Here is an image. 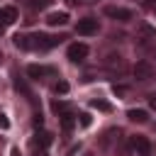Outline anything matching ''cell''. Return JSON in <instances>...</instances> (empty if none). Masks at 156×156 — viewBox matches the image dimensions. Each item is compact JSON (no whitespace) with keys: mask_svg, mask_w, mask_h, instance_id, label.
Instances as JSON below:
<instances>
[{"mask_svg":"<svg viewBox=\"0 0 156 156\" xmlns=\"http://www.w3.org/2000/svg\"><path fill=\"white\" fill-rule=\"evenodd\" d=\"M66 37H49V34H15V46L22 51H46L56 44H61Z\"/></svg>","mask_w":156,"mask_h":156,"instance_id":"1","label":"cell"},{"mask_svg":"<svg viewBox=\"0 0 156 156\" xmlns=\"http://www.w3.org/2000/svg\"><path fill=\"white\" fill-rule=\"evenodd\" d=\"M127 156H154V144L146 136H141V134L129 136V141H127Z\"/></svg>","mask_w":156,"mask_h":156,"instance_id":"2","label":"cell"},{"mask_svg":"<svg viewBox=\"0 0 156 156\" xmlns=\"http://www.w3.org/2000/svg\"><path fill=\"white\" fill-rule=\"evenodd\" d=\"M139 46L146 51L149 58L156 61V29L151 24H141L139 27Z\"/></svg>","mask_w":156,"mask_h":156,"instance_id":"3","label":"cell"},{"mask_svg":"<svg viewBox=\"0 0 156 156\" xmlns=\"http://www.w3.org/2000/svg\"><path fill=\"white\" fill-rule=\"evenodd\" d=\"M27 76H29L32 80H46V78H54V76H58V73H56V68H54V66L32 63V66H27Z\"/></svg>","mask_w":156,"mask_h":156,"instance_id":"4","label":"cell"},{"mask_svg":"<svg viewBox=\"0 0 156 156\" xmlns=\"http://www.w3.org/2000/svg\"><path fill=\"white\" fill-rule=\"evenodd\" d=\"M132 73H134V78L136 80H151L154 76H156V66L151 63V61H136L134 63V68H132Z\"/></svg>","mask_w":156,"mask_h":156,"instance_id":"5","label":"cell"},{"mask_svg":"<svg viewBox=\"0 0 156 156\" xmlns=\"http://www.w3.org/2000/svg\"><path fill=\"white\" fill-rule=\"evenodd\" d=\"M105 15L112 17V20H117V22H129L134 17V12L129 7H119V5H107L105 7Z\"/></svg>","mask_w":156,"mask_h":156,"instance_id":"6","label":"cell"},{"mask_svg":"<svg viewBox=\"0 0 156 156\" xmlns=\"http://www.w3.org/2000/svg\"><path fill=\"white\" fill-rule=\"evenodd\" d=\"M98 29H100V22H98L95 17H83V20H78V24H76V32L83 34V37L98 34Z\"/></svg>","mask_w":156,"mask_h":156,"instance_id":"7","label":"cell"},{"mask_svg":"<svg viewBox=\"0 0 156 156\" xmlns=\"http://www.w3.org/2000/svg\"><path fill=\"white\" fill-rule=\"evenodd\" d=\"M85 56H88V46H85L83 41H76V44H71V46H68V58H71L73 63L85 61Z\"/></svg>","mask_w":156,"mask_h":156,"instance_id":"8","label":"cell"},{"mask_svg":"<svg viewBox=\"0 0 156 156\" xmlns=\"http://www.w3.org/2000/svg\"><path fill=\"white\" fill-rule=\"evenodd\" d=\"M105 66H107V71H110V73H119V76L127 71V63H124V58H122V56H115V54L105 58Z\"/></svg>","mask_w":156,"mask_h":156,"instance_id":"9","label":"cell"},{"mask_svg":"<svg viewBox=\"0 0 156 156\" xmlns=\"http://www.w3.org/2000/svg\"><path fill=\"white\" fill-rule=\"evenodd\" d=\"M12 22H17V10H15V7H0V34H2L5 27H10Z\"/></svg>","mask_w":156,"mask_h":156,"instance_id":"10","label":"cell"},{"mask_svg":"<svg viewBox=\"0 0 156 156\" xmlns=\"http://www.w3.org/2000/svg\"><path fill=\"white\" fill-rule=\"evenodd\" d=\"M46 22H49L51 27L66 24V22H68V12H63V10H61V12H49V15H46Z\"/></svg>","mask_w":156,"mask_h":156,"instance_id":"11","label":"cell"},{"mask_svg":"<svg viewBox=\"0 0 156 156\" xmlns=\"http://www.w3.org/2000/svg\"><path fill=\"white\" fill-rule=\"evenodd\" d=\"M119 136H122V132H119V129H107V132H105V136H102V146H105V149H110V146H112V141H115V144H119Z\"/></svg>","mask_w":156,"mask_h":156,"instance_id":"12","label":"cell"},{"mask_svg":"<svg viewBox=\"0 0 156 156\" xmlns=\"http://www.w3.org/2000/svg\"><path fill=\"white\" fill-rule=\"evenodd\" d=\"M127 117H129L132 122H139V124L149 122V115H146V110H129V112H127Z\"/></svg>","mask_w":156,"mask_h":156,"instance_id":"13","label":"cell"},{"mask_svg":"<svg viewBox=\"0 0 156 156\" xmlns=\"http://www.w3.org/2000/svg\"><path fill=\"white\" fill-rule=\"evenodd\" d=\"M73 124H76V117H73L71 112H63V115H61V127H63V132H71Z\"/></svg>","mask_w":156,"mask_h":156,"instance_id":"14","label":"cell"},{"mask_svg":"<svg viewBox=\"0 0 156 156\" xmlns=\"http://www.w3.org/2000/svg\"><path fill=\"white\" fill-rule=\"evenodd\" d=\"M34 144H39V146H41V151H44V149L51 144V134H49V132H39V134H37V139H34Z\"/></svg>","mask_w":156,"mask_h":156,"instance_id":"15","label":"cell"},{"mask_svg":"<svg viewBox=\"0 0 156 156\" xmlns=\"http://www.w3.org/2000/svg\"><path fill=\"white\" fill-rule=\"evenodd\" d=\"M90 107L102 110V112H110V110H112V105H110L107 100H98V98H95V100H90Z\"/></svg>","mask_w":156,"mask_h":156,"instance_id":"16","label":"cell"},{"mask_svg":"<svg viewBox=\"0 0 156 156\" xmlns=\"http://www.w3.org/2000/svg\"><path fill=\"white\" fill-rule=\"evenodd\" d=\"M51 107H54V112H58V115L68 112V105H66L63 100H54V102H51Z\"/></svg>","mask_w":156,"mask_h":156,"instance_id":"17","label":"cell"},{"mask_svg":"<svg viewBox=\"0 0 156 156\" xmlns=\"http://www.w3.org/2000/svg\"><path fill=\"white\" fill-rule=\"evenodd\" d=\"M54 93H56V95H58V93H61V95L68 93V83H66V80H56V83H54Z\"/></svg>","mask_w":156,"mask_h":156,"instance_id":"18","label":"cell"},{"mask_svg":"<svg viewBox=\"0 0 156 156\" xmlns=\"http://www.w3.org/2000/svg\"><path fill=\"white\" fill-rule=\"evenodd\" d=\"M15 88H17V90H22V93H24V95H27V98H29V95H32V93H29V88H27V83H24V80H22V78H15Z\"/></svg>","mask_w":156,"mask_h":156,"instance_id":"19","label":"cell"},{"mask_svg":"<svg viewBox=\"0 0 156 156\" xmlns=\"http://www.w3.org/2000/svg\"><path fill=\"white\" fill-rule=\"evenodd\" d=\"M78 117H80V127H90V115L88 112H80Z\"/></svg>","mask_w":156,"mask_h":156,"instance_id":"20","label":"cell"},{"mask_svg":"<svg viewBox=\"0 0 156 156\" xmlns=\"http://www.w3.org/2000/svg\"><path fill=\"white\" fill-rule=\"evenodd\" d=\"M112 90H115V95H127V93H129V88H127V85H115Z\"/></svg>","mask_w":156,"mask_h":156,"instance_id":"21","label":"cell"},{"mask_svg":"<svg viewBox=\"0 0 156 156\" xmlns=\"http://www.w3.org/2000/svg\"><path fill=\"white\" fill-rule=\"evenodd\" d=\"M10 127V122H7V117L5 115H0V129H7Z\"/></svg>","mask_w":156,"mask_h":156,"instance_id":"22","label":"cell"},{"mask_svg":"<svg viewBox=\"0 0 156 156\" xmlns=\"http://www.w3.org/2000/svg\"><path fill=\"white\" fill-rule=\"evenodd\" d=\"M149 105H151V110H156V93L149 95Z\"/></svg>","mask_w":156,"mask_h":156,"instance_id":"23","label":"cell"},{"mask_svg":"<svg viewBox=\"0 0 156 156\" xmlns=\"http://www.w3.org/2000/svg\"><path fill=\"white\" fill-rule=\"evenodd\" d=\"M144 5H146L149 10H156V0H144Z\"/></svg>","mask_w":156,"mask_h":156,"instance_id":"24","label":"cell"},{"mask_svg":"<svg viewBox=\"0 0 156 156\" xmlns=\"http://www.w3.org/2000/svg\"><path fill=\"white\" fill-rule=\"evenodd\" d=\"M37 156H46V151H39V154H37Z\"/></svg>","mask_w":156,"mask_h":156,"instance_id":"25","label":"cell"},{"mask_svg":"<svg viewBox=\"0 0 156 156\" xmlns=\"http://www.w3.org/2000/svg\"><path fill=\"white\" fill-rule=\"evenodd\" d=\"M80 2H95V0H80Z\"/></svg>","mask_w":156,"mask_h":156,"instance_id":"26","label":"cell"},{"mask_svg":"<svg viewBox=\"0 0 156 156\" xmlns=\"http://www.w3.org/2000/svg\"><path fill=\"white\" fill-rule=\"evenodd\" d=\"M83 156H93V154H83Z\"/></svg>","mask_w":156,"mask_h":156,"instance_id":"27","label":"cell"},{"mask_svg":"<svg viewBox=\"0 0 156 156\" xmlns=\"http://www.w3.org/2000/svg\"><path fill=\"white\" fill-rule=\"evenodd\" d=\"M0 61H2V54H0Z\"/></svg>","mask_w":156,"mask_h":156,"instance_id":"28","label":"cell"},{"mask_svg":"<svg viewBox=\"0 0 156 156\" xmlns=\"http://www.w3.org/2000/svg\"><path fill=\"white\" fill-rule=\"evenodd\" d=\"M39 2H41V0H39Z\"/></svg>","mask_w":156,"mask_h":156,"instance_id":"29","label":"cell"}]
</instances>
